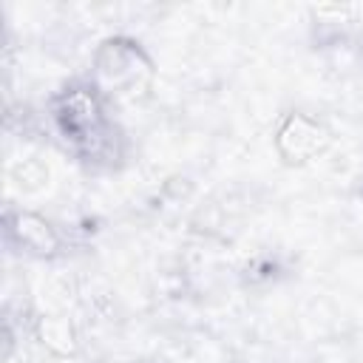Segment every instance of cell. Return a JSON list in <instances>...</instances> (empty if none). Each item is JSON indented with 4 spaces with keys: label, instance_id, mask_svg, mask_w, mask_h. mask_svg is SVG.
I'll list each match as a JSON object with an SVG mask.
<instances>
[{
    "label": "cell",
    "instance_id": "1",
    "mask_svg": "<svg viewBox=\"0 0 363 363\" xmlns=\"http://www.w3.org/2000/svg\"><path fill=\"white\" fill-rule=\"evenodd\" d=\"M20 238H23V244H28V247H34L40 252H51L54 244H57L51 230H48V224H43L34 216H20Z\"/></svg>",
    "mask_w": 363,
    "mask_h": 363
}]
</instances>
